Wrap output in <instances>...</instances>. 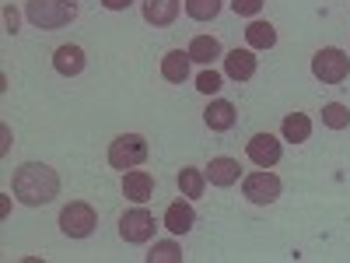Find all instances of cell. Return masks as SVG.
<instances>
[{"mask_svg": "<svg viewBox=\"0 0 350 263\" xmlns=\"http://www.w3.org/2000/svg\"><path fill=\"white\" fill-rule=\"evenodd\" d=\"M245 42H249V49H273L277 46V28L270 21H249L245 25Z\"/></svg>", "mask_w": 350, "mask_h": 263, "instance_id": "cell-17", "label": "cell"}, {"mask_svg": "<svg viewBox=\"0 0 350 263\" xmlns=\"http://www.w3.org/2000/svg\"><path fill=\"white\" fill-rule=\"evenodd\" d=\"M235 120H239V112H235V105L231 102H224V99H217V102H211L207 105V112H203V123H207L211 130H231L235 127Z\"/></svg>", "mask_w": 350, "mask_h": 263, "instance_id": "cell-15", "label": "cell"}, {"mask_svg": "<svg viewBox=\"0 0 350 263\" xmlns=\"http://www.w3.org/2000/svg\"><path fill=\"white\" fill-rule=\"evenodd\" d=\"M84 64H88V56H84V49L81 46H56V53H53V67H56V74H64V77H77L81 71H84Z\"/></svg>", "mask_w": 350, "mask_h": 263, "instance_id": "cell-11", "label": "cell"}, {"mask_svg": "<svg viewBox=\"0 0 350 263\" xmlns=\"http://www.w3.org/2000/svg\"><path fill=\"white\" fill-rule=\"evenodd\" d=\"M245 151H249V158H252L259 168H273V165L280 162V151H284V148H280V140H277L273 134H256V137L249 140Z\"/></svg>", "mask_w": 350, "mask_h": 263, "instance_id": "cell-8", "label": "cell"}, {"mask_svg": "<svg viewBox=\"0 0 350 263\" xmlns=\"http://www.w3.org/2000/svg\"><path fill=\"white\" fill-rule=\"evenodd\" d=\"M95 225H98V214H95L92 203H84V200H74L60 211V231L67 239H88L95 231Z\"/></svg>", "mask_w": 350, "mask_h": 263, "instance_id": "cell-4", "label": "cell"}, {"mask_svg": "<svg viewBox=\"0 0 350 263\" xmlns=\"http://www.w3.org/2000/svg\"><path fill=\"white\" fill-rule=\"evenodd\" d=\"M4 18H8V32L14 36L18 32V11L14 8H4Z\"/></svg>", "mask_w": 350, "mask_h": 263, "instance_id": "cell-26", "label": "cell"}, {"mask_svg": "<svg viewBox=\"0 0 350 263\" xmlns=\"http://www.w3.org/2000/svg\"><path fill=\"white\" fill-rule=\"evenodd\" d=\"M224 74L231 81H249L256 74V49H231L224 53Z\"/></svg>", "mask_w": 350, "mask_h": 263, "instance_id": "cell-10", "label": "cell"}, {"mask_svg": "<svg viewBox=\"0 0 350 263\" xmlns=\"http://www.w3.org/2000/svg\"><path fill=\"white\" fill-rule=\"evenodd\" d=\"M323 123H326L329 130H343V127H350V109L340 105V102L323 105Z\"/></svg>", "mask_w": 350, "mask_h": 263, "instance_id": "cell-22", "label": "cell"}, {"mask_svg": "<svg viewBox=\"0 0 350 263\" xmlns=\"http://www.w3.org/2000/svg\"><path fill=\"white\" fill-rule=\"evenodd\" d=\"M25 14L42 32H56V28H64L77 18V4L74 0H28Z\"/></svg>", "mask_w": 350, "mask_h": 263, "instance_id": "cell-2", "label": "cell"}, {"mask_svg": "<svg viewBox=\"0 0 350 263\" xmlns=\"http://www.w3.org/2000/svg\"><path fill=\"white\" fill-rule=\"evenodd\" d=\"M221 11V0H186V14L193 21H214Z\"/></svg>", "mask_w": 350, "mask_h": 263, "instance_id": "cell-21", "label": "cell"}, {"mask_svg": "<svg viewBox=\"0 0 350 263\" xmlns=\"http://www.w3.org/2000/svg\"><path fill=\"white\" fill-rule=\"evenodd\" d=\"M203 186H207V172H200V168H183L179 172V190H183L186 200L203 197Z\"/></svg>", "mask_w": 350, "mask_h": 263, "instance_id": "cell-20", "label": "cell"}, {"mask_svg": "<svg viewBox=\"0 0 350 263\" xmlns=\"http://www.w3.org/2000/svg\"><path fill=\"white\" fill-rule=\"evenodd\" d=\"M144 158H148V140H144L140 134H123V137H116L109 144V165L120 168V172H130V168L144 165Z\"/></svg>", "mask_w": 350, "mask_h": 263, "instance_id": "cell-3", "label": "cell"}, {"mask_svg": "<svg viewBox=\"0 0 350 263\" xmlns=\"http://www.w3.org/2000/svg\"><path fill=\"white\" fill-rule=\"evenodd\" d=\"M262 4H267V0H231V8H235V14H245V18L259 14V11H262Z\"/></svg>", "mask_w": 350, "mask_h": 263, "instance_id": "cell-25", "label": "cell"}, {"mask_svg": "<svg viewBox=\"0 0 350 263\" xmlns=\"http://www.w3.org/2000/svg\"><path fill=\"white\" fill-rule=\"evenodd\" d=\"M102 4H105L109 11H126V8L133 4V0H102Z\"/></svg>", "mask_w": 350, "mask_h": 263, "instance_id": "cell-27", "label": "cell"}, {"mask_svg": "<svg viewBox=\"0 0 350 263\" xmlns=\"http://www.w3.org/2000/svg\"><path fill=\"white\" fill-rule=\"evenodd\" d=\"M175 18H179V0H144V21L172 25Z\"/></svg>", "mask_w": 350, "mask_h": 263, "instance_id": "cell-16", "label": "cell"}, {"mask_svg": "<svg viewBox=\"0 0 350 263\" xmlns=\"http://www.w3.org/2000/svg\"><path fill=\"white\" fill-rule=\"evenodd\" d=\"M239 175H242L239 162H235V158H228V155L211 158V165H207V179H211V186H235V183H239Z\"/></svg>", "mask_w": 350, "mask_h": 263, "instance_id": "cell-13", "label": "cell"}, {"mask_svg": "<svg viewBox=\"0 0 350 263\" xmlns=\"http://www.w3.org/2000/svg\"><path fill=\"white\" fill-rule=\"evenodd\" d=\"M123 197L133 203H148L154 197V179L144 168H130L123 172Z\"/></svg>", "mask_w": 350, "mask_h": 263, "instance_id": "cell-9", "label": "cell"}, {"mask_svg": "<svg viewBox=\"0 0 350 263\" xmlns=\"http://www.w3.org/2000/svg\"><path fill=\"white\" fill-rule=\"evenodd\" d=\"M148 263H183V249L175 242H154V249L148 253Z\"/></svg>", "mask_w": 350, "mask_h": 263, "instance_id": "cell-23", "label": "cell"}, {"mask_svg": "<svg viewBox=\"0 0 350 263\" xmlns=\"http://www.w3.org/2000/svg\"><path fill=\"white\" fill-rule=\"evenodd\" d=\"M280 130H284V140H291V144H305L308 137H312V120L305 112H287L284 116V123H280Z\"/></svg>", "mask_w": 350, "mask_h": 263, "instance_id": "cell-18", "label": "cell"}, {"mask_svg": "<svg viewBox=\"0 0 350 263\" xmlns=\"http://www.w3.org/2000/svg\"><path fill=\"white\" fill-rule=\"evenodd\" d=\"M242 193L252 200V203H273L277 197H280V179L273 172H252V175H245L242 179Z\"/></svg>", "mask_w": 350, "mask_h": 263, "instance_id": "cell-7", "label": "cell"}, {"mask_svg": "<svg viewBox=\"0 0 350 263\" xmlns=\"http://www.w3.org/2000/svg\"><path fill=\"white\" fill-rule=\"evenodd\" d=\"M11 190L25 208H42V203L56 200V193H60V175H56V168H49L42 162H25L14 168Z\"/></svg>", "mask_w": 350, "mask_h": 263, "instance_id": "cell-1", "label": "cell"}, {"mask_svg": "<svg viewBox=\"0 0 350 263\" xmlns=\"http://www.w3.org/2000/svg\"><path fill=\"white\" fill-rule=\"evenodd\" d=\"M189 64H193L189 49H186V53H183V49H172V53L161 56V77L172 81V84H183V81L189 77Z\"/></svg>", "mask_w": 350, "mask_h": 263, "instance_id": "cell-12", "label": "cell"}, {"mask_svg": "<svg viewBox=\"0 0 350 263\" xmlns=\"http://www.w3.org/2000/svg\"><path fill=\"white\" fill-rule=\"evenodd\" d=\"M193 221H196V214H193V208H189V200L168 203V211H165V228L172 231V236H186V231L193 228Z\"/></svg>", "mask_w": 350, "mask_h": 263, "instance_id": "cell-14", "label": "cell"}, {"mask_svg": "<svg viewBox=\"0 0 350 263\" xmlns=\"http://www.w3.org/2000/svg\"><path fill=\"white\" fill-rule=\"evenodd\" d=\"M312 74L323 81V84H340V81H347V74H350V56H347L343 49H336V46L319 49V53L312 56Z\"/></svg>", "mask_w": 350, "mask_h": 263, "instance_id": "cell-5", "label": "cell"}, {"mask_svg": "<svg viewBox=\"0 0 350 263\" xmlns=\"http://www.w3.org/2000/svg\"><path fill=\"white\" fill-rule=\"evenodd\" d=\"M196 88L203 95H214L217 88H221V74H214V71H203L200 77H196Z\"/></svg>", "mask_w": 350, "mask_h": 263, "instance_id": "cell-24", "label": "cell"}, {"mask_svg": "<svg viewBox=\"0 0 350 263\" xmlns=\"http://www.w3.org/2000/svg\"><path fill=\"white\" fill-rule=\"evenodd\" d=\"M189 56H193L196 64H207V67H211L217 56H224V53H221V42H217L214 36H196V39L189 42Z\"/></svg>", "mask_w": 350, "mask_h": 263, "instance_id": "cell-19", "label": "cell"}, {"mask_svg": "<svg viewBox=\"0 0 350 263\" xmlns=\"http://www.w3.org/2000/svg\"><path fill=\"white\" fill-rule=\"evenodd\" d=\"M154 228H158L154 225V214L144 211V208H133V211H126L120 218V236H123V242H133V246L148 242L154 236Z\"/></svg>", "mask_w": 350, "mask_h": 263, "instance_id": "cell-6", "label": "cell"}]
</instances>
